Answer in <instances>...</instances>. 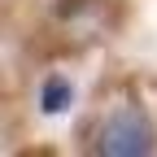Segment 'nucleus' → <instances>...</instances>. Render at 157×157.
<instances>
[{
  "instance_id": "obj_1",
  "label": "nucleus",
  "mask_w": 157,
  "mask_h": 157,
  "mask_svg": "<svg viewBox=\"0 0 157 157\" xmlns=\"http://www.w3.org/2000/svg\"><path fill=\"white\" fill-rule=\"evenodd\" d=\"M157 148V131L153 118L140 105H118L96 131V153L101 157H144Z\"/></svg>"
},
{
  "instance_id": "obj_2",
  "label": "nucleus",
  "mask_w": 157,
  "mask_h": 157,
  "mask_svg": "<svg viewBox=\"0 0 157 157\" xmlns=\"http://www.w3.org/2000/svg\"><path fill=\"white\" fill-rule=\"evenodd\" d=\"M70 78H61V74H52L48 83H44V92H39V109L44 113H61V109H70Z\"/></svg>"
}]
</instances>
